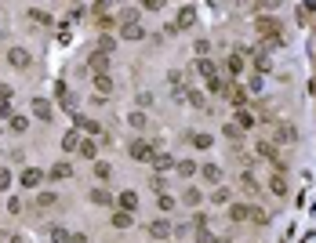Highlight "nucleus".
I'll return each mask as SVG.
<instances>
[{"label":"nucleus","mask_w":316,"mask_h":243,"mask_svg":"<svg viewBox=\"0 0 316 243\" xmlns=\"http://www.w3.org/2000/svg\"><path fill=\"white\" fill-rule=\"evenodd\" d=\"M258 33H265V40L273 44V48H280L283 44V26H280V19H273V15H258Z\"/></svg>","instance_id":"1"},{"label":"nucleus","mask_w":316,"mask_h":243,"mask_svg":"<svg viewBox=\"0 0 316 243\" xmlns=\"http://www.w3.org/2000/svg\"><path fill=\"white\" fill-rule=\"evenodd\" d=\"M127 153H131V160H138V163H149L156 156V145L153 142H142V138H134L131 145H127Z\"/></svg>","instance_id":"2"},{"label":"nucleus","mask_w":316,"mask_h":243,"mask_svg":"<svg viewBox=\"0 0 316 243\" xmlns=\"http://www.w3.org/2000/svg\"><path fill=\"white\" fill-rule=\"evenodd\" d=\"M258 156H262V160H269V163H273L280 174H283V167H287V160H283V156L276 153V145H273V142H258Z\"/></svg>","instance_id":"3"},{"label":"nucleus","mask_w":316,"mask_h":243,"mask_svg":"<svg viewBox=\"0 0 316 243\" xmlns=\"http://www.w3.org/2000/svg\"><path fill=\"white\" fill-rule=\"evenodd\" d=\"M193 26H197V8H182L171 29H193Z\"/></svg>","instance_id":"4"},{"label":"nucleus","mask_w":316,"mask_h":243,"mask_svg":"<svg viewBox=\"0 0 316 243\" xmlns=\"http://www.w3.org/2000/svg\"><path fill=\"white\" fill-rule=\"evenodd\" d=\"M8 62H11L15 69H29V62H33V58H29L26 48H11V51H8Z\"/></svg>","instance_id":"5"},{"label":"nucleus","mask_w":316,"mask_h":243,"mask_svg":"<svg viewBox=\"0 0 316 243\" xmlns=\"http://www.w3.org/2000/svg\"><path fill=\"white\" fill-rule=\"evenodd\" d=\"M171 232H175L171 221H164V218H160V221H149V236H153V239H168Z\"/></svg>","instance_id":"6"},{"label":"nucleus","mask_w":316,"mask_h":243,"mask_svg":"<svg viewBox=\"0 0 316 243\" xmlns=\"http://www.w3.org/2000/svg\"><path fill=\"white\" fill-rule=\"evenodd\" d=\"M87 69H91V73H105V69H109V55H102V51L87 55Z\"/></svg>","instance_id":"7"},{"label":"nucleus","mask_w":316,"mask_h":243,"mask_svg":"<svg viewBox=\"0 0 316 243\" xmlns=\"http://www.w3.org/2000/svg\"><path fill=\"white\" fill-rule=\"evenodd\" d=\"M145 37V29L138 22H127V26H120V40H142Z\"/></svg>","instance_id":"8"},{"label":"nucleus","mask_w":316,"mask_h":243,"mask_svg":"<svg viewBox=\"0 0 316 243\" xmlns=\"http://www.w3.org/2000/svg\"><path fill=\"white\" fill-rule=\"evenodd\" d=\"M40 181H44V171H37V167H26V171H22V185L26 189H37Z\"/></svg>","instance_id":"9"},{"label":"nucleus","mask_w":316,"mask_h":243,"mask_svg":"<svg viewBox=\"0 0 316 243\" xmlns=\"http://www.w3.org/2000/svg\"><path fill=\"white\" fill-rule=\"evenodd\" d=\"M95 91H98L102 98L113 91V77H109V73H95Z\"/></svg>","instance_id":"10"},{"label":"nucleus","mask_w":316,"mask_h":243,"mask_svg":"<svg viewBox=\"0 0 316 243\" xmlns=\"http://www.w3.org/2000/svg\"><path fill=\"white\" fill-rule=\"evenodd\" d=\"M240 189H244L247 196H254V192H258L262 185H258V178H254L251 171H244V174H240Z\"/></svg>","instance_id":"11"},{"label":"nucleus","mask_w":316,"mask_h":243,"mask_svg":"<svg viewBox=\"0 0 316 243\" xmlns=\"http://www.w3.org/2000/svg\"><path fill=\"white\" fill-rule=\"evenodd\" d=\"M77 131H84V134H98L102 124H98V120H91V116H77Z\"/></svg>","instance_id":"12"},{"label":"nucleus","mask_w":316,"mask_h":243,"mask_svg":"<svg viewBox=\"0 0 316 243\" xmlns=\"http://www.w3.org/2000/svg\"><path fill=\"white\" fill-rule=\"evenodd\" d=\"M225 73H229V77H240V73H244V58L229 51V58H225Z\"/></svg>","instance_id":"13"},{"label":"nucleus","mask_w":316,"mask_h":243,"mask_svg":"<svg viewBox=\"0 0 316 243\" xmlns=\"http://www.w3.org/2000/svg\"><path fill=\"white\" fill-rule=\"evenodd\" d=\"M200 174H204V181L218 185V181H222V167H215V163H204V167H200Z\"/></svg>","instance_id":"14"},{"label":"nucleus","mask_w":316,"mask_h":243,"mask_svg":"<svg viewBox=\"0 0 316 243\" xmlns=\"http://www.w3.org/2000/svg\"><path fill=\"white\" fill-rule=\"evenodd\" d=\"M294 138H298V134H294L291 124H276V142H280V145H287V142H294Z\"/></svg>","instance_id":"15"},{"label":"nucleus","mask_w":316,"mask_h":243,"mask_svg":"<svg viewBox=\"0 0 316 243\" xmlns=\"http://www.w3.org/2000/svg\"><path fill=\"white\" fill-rule=\"evenodd\" d=\"M269 189H273V192H276V196H287V178H283V174H280V171H276V174H273V178H269Z\"/></svg>","instance_id":"16"},{"label":"nucleus","mask_w":316,"mask_h":243,"mask_svg":"<svg viewBox=\"0 0 316 243\" xmlns=\"http://www.w3.org/2000/svg\"><path fill=\"white\" fill-rule=\"evenodd\" d=\"M149 163H153L156 171H171V167H175V156H168V153H156V156L149 160Z\"/></svg>","instance_id":"17"},{"label":"nucleus","mask_w":316,"mask_h":243,"mask_svg":"<svg viewBox=\"0 0 316 243\" xmlns=\"http://www.w3.org/2000/svg\"><path fill=\"white\" fill-rule=\"evenodd\" d=\"M77 145H80V131H66L62 149H66V153H77Z\"/></svg>","instance_id":"18"},{"label":"nucleus","mask_w":316,"mask_h":243,"mask_svg":"<svg viewBox=\"0 0 316 243\" xmlns=\"http://www.w3.org/2000/svg\"><path fill=\"white\" fill-rule=\"evenodd\" d=\"M120 207H124V210H127V214H131V210H134V207H138V196H134L131 189H124V192H120Z\"/></svg>","instance_id":"19"},{"label":"nucleus","mask_w":316,"mask_h":243,"mask_svg":"<svg viewBox=\"0 0 316 243\" xmlns=\"http://www.w3.org/2000/svg\"><path fill=\"white\" fill-rule=\"evenodd\" d=\"M244 218H251V207L233 203V207H229V221H244Z\"/></svg>","instance_id":"20"},{"label":"nucleus","mask_w":316,"mask_h":243,"mask_svg":"<svg viewBox=\"0 0 316 243\" xmlns=\"http://www.w3.org/2000/svg\"><path fill=\"white\" fill-rule=\"evenodd\" d=\"M175 171H178V174H182V178H189V174H197V171H200V167H197V163H193V160H178V163H175Z\"/></svg>","instance_id":"21"},{"label":"nucleus","mask_w":316,"mask_h":243,"mask_svg":"<svg viewBox=\"0 0 316 243\" xmlns=\"http://www.w3.org/2000/svg\"><path fill=\"white\" fill-rule=\"evenodd\" d=\"M29 19H33L37 26H51V15L44 11V8H29Z\"/></svg>","instance_id":"22"},{"label":"nucleus","mask_w":316,"mask_h":243,"mask_svg":"<svg viewBox=\"0 0 316 243\" xmlns=\"http://www.w3.org/2000/svg\"><path fill=\"white\" fill-rule=\"evenodd\" d=\"M229 102H233V105H236V109H240V105H244V102H247V91H244V87H236V84H233V87H229Z\"/></svg>","instance_id":"23"},{"label":"nucleus","mask_w":316,"mask_h":243,"mask_svg":"<svg viewBox=\"0 0 316 243\" xmlns=\"http://www.w3.org/2000/svg\"><path fill=\"white\" fill-rule=\"evenodd\" d=\"M127 124H131L134 131H145V127H149V116H145V113H131V116H127Z\"/></svg>","instance_id":"24"},{"label":"nucleus","mask_w":316,"mask_h":243,"mask_svg":"<svg viewBox=\"0 0 316 243\" xmlns=\"http://www.w3.org/2000/svg\"><path fill=\"white\" fill-rule=\"evenodd\" d=\"M91 203H98V207H109V203H113V196L105 192V189H91Z\"/></svg>","instance_id":"25"},{"label":"nucleus","mask_w":316,"mask_h":243,"mask_svg":"<svg viewBox=\"0 0 316 243\" xmlns=\"http://www.w3.org/2000/svg\"><path fill=\"white\" fill-rule=\"evenodd\" d=\"M77 153H80V156H87V160H95V156H98V149H95V142H87V138H84V142L77 145Z\"/></svg>","instance_id":"26"},{"label":"nucleus","mask_w":316,"mask_h":243,"mask_svg":"<svg viewBox=\"0 0 316 243\" xmlns=\"http://www.w3.org/2000/svg\"><path fill=\"white\" fill-rule=\"evenodd\" d=\"M33 113H37L40 120H51V105L44 102V98H37V102H33Z\"/></svg>","instance_id":"27"},{"label":"nucleus","mask_w":316,"mask_h":243,"mask_svg":"<svg viewBox=\"0 0 316 243\" xmlns=\"http://www.w3.org/2000/svg\"><path fill=\"white\" fill-rule=\"evenodd\" d=\"M127 225H131V214L127 210H116L113 214V229H127Z\"/></svg>","instance_id":"28"},{"label":"nucleus","mask_w":316,"mask_h":243,"mask_svg":"<svg viewBox=\"0 0 316 243\" xmlns=\"http://www.w3.org/2000/svg\"><path fill=\"white\" fill-rule=\"evenodd\" d=\"M254 69H258V77H265V73L273 69V62H269V55H258V58H254Z\"/></svg>","instance_id":"29"},{"label":"nucleus","mask_w":316,"mask_h":243,"mask_svg":"<svg viewBox=\"0 0 316 243\" xmlns=\"http://www.w3.org/2000/svg\"><path fill=\"white\" fill-rule=\"evenodd\" d=\"M193 69H197V73H200V77H207V80H211V77H215V66H211V62H207V58H200V62H197V66H193Z\"/></svg>","instance_id":"30"},{"label":"nucleus","mask_w":316,"mask_h":243,"mask_svg":"<svg viewBox=\"0 0 316 243\" xmlns=\"http://www.w3.org/2000/svg\"><path fill=\"white\" fill-rule=\"evenodd\" d=\"M11 131H15V134H26V131H29V120H26V116H11Z\"/></svg>","instance_id":"31"},{"label":"nucleus","mask_w":316,"mask_h":243,"mask_svg":"<svg viewBox=\"0 0 316 243\" xmlns=\"http://www.w3.org/2000/svg\"><path fill=\"white\" fill-rule=\"evenodd\" d=\"M69 174H73L69 163H55V167H51V178H55V181H58V178H69Z\"/></svg>","instance_id":"32"},{"label":"nucleus","mask_w":316,"mask_h":243,"mask_svg":"<svg viewBox=\"0 0 316 243\" xmlns=\"http://www.w3.org/2000/svg\"><path fill=\"white\" fill-rule=\"evenodd\" d=\"M251 124H254V116H251V113H244V109H240V113H236V127H240V131H247Z\"/></svg>","instance_id":"33"},{"label":"nucleus","mask_w":316,"mask_h":243,"mask_svg":"<svg viewBox=\"0 0 316 243\" xmlns=\"http://www.w3.org/2000/svg\"><path fill=\"white\" fill-rule=\"evenodd\" d=\"M37 203H40V207H55V203H58V196H55V192H40V196H37Z\"/></svg>","instance_id":"34"},{"label":"nucleus","mask_w":316,"mask_h":243,"mask_svg":"<svg viewBox=\"0 0 316 243\" xmlns=\"http://www.w3.org/2000/svg\"><path fill=\"white\" fill-rule=\"evenodd\" d=\"M51 239H55V243H69V232L58 229V225H51Z\"/></svg>","instance_id":"35"},{"label":"nucleus","mask_w":316,"mask_h":243,"mask_svg":"<svg viewBox=\"0 0 316 243\" xmlns=\"http://www.w3.org/2000/svg\"><path fill=\"white\" fill-rule=\"evenodd\" d=\"M182 200H186L189 207H197V203H200V189H186V196H182Z\"/></svg>","instance_id":"36"},{"label":"nucleus","mask_w":316,"mask_h":243,"mask_svg":"<svg viewBox=\"0 0 316 243\" xmlns=\"http://www.w3.org/2000/svg\"><path fill=\"white\" fill-rule=\"evenodd\" d=\"M134 19H138V11H134V8H124V11H120V22H124V26L134 22Z\"/></svg>","instance_id":"37"},{"label":"nucleus","mask_w":316,"mask_h":243,"mask_svg":"<svg viewBox=\"0 0 316 243\" xmlns=\"http://www.w3.org/2000/svg\"><path fill=\"white\" fill-rule=\"evenodd\" d=\"M193 145H197V149H207V145H211V134H193Z\"/></svg>","instance_id":"38"},{"label":"nucleus","mask_w":316,"mask_h":243,"mask_svg":"<svg viewBox=\"0 0 316 243\" xmlns=\"http://www.w3.org/2000/svg\"><path fill=\"white\" fill-rule=\"evenodd\" d=\"M149 189H156V192H164V189H168V181H164V174H156L153 181H149Z\"/></svg>","instance_id":"39"},{"label":"nucleus","mask_w":316,"mask_h":243,"mask_svg":"<svg viewBox=\"0 0 316 243\" xmlns=\"http://www.w3.org/2000/svg\"><path fill=\"white\" fill-rule=\"evenodd\" d=\"M95 174H98V178H109L113 167H109V163H95Z\"/></svg>","instance_id":"40"},{"label":"nucleus","mask_w":316,"mask_h":243,"mask_svg":"<svg viewBox=\"0 0 316 243\" xmlns=\"http://www.w3.org/2000/svg\"><path fill=\"white\" fill-rule=\"evenodd\" d=\"M98 40H102V55H109L113 44H116V37H98Z\"/></svg>","instance_id":"41"},{"label":"nucleus","mask_w":316,"mask_h":243,"mask_svg":"<svg viewBox=\"0 0 316 243\" xmlns=\"http://www.w3.org/2000/svg\"><path fill=\"white\" fill-rule=\"evenodd\" d=\"M160 210H175V200H171L168 192H160Z\"/></svg>","instance_id":"42"},{"label":"nucleus","mask_w":316,"mask_h":243,"mask_svg":"<svg viewBox=\"0 0 316 243\" xmlns=\"http://www.w3.org/2000/svg\"><path fill=\"white\" fill-rule=\"evenodd\" d=\"M251 218H254V221H258V225H265V221H269V214H265V210H262V207H254V210H251Z\"/></svg>","instance_id":"43"},{"label":"nucleus","mask_w":316,"mask_h":243,"mask_svg":"<svg viewBox=\"0 0 316 243\" xmlns=\"http://www.w3.org/2000/svg\"><path fill=\"white\" fill-rule=\"evenodd\" d=\"M189 105H197V109H204V95H200V91H193V95H189Z\"/></svg>","instance_id":"44"},{"label":"nucleus","mask_w":316,"mask_h":243,"mask_svg":"<svg viewBox=\"0 0 316 243\" xmlns=\"http://www.w3.org/2000/svg\"><path fill=\"white\" fill-rule=\"evenodd\" d=\"M207 91H211V95H218V91H222V80L211 77V80H207Z\"/></svg>","instance_id":"45"},{"label":"nucleus","mask_w":316,"mask_h":243,"mask_svg":"<svg viewBox=\"0 0 316 243\" xmlns=\"http://www.w3.org/2000/svg\"><path fill=\"white\" fill-rule=\"evenodd\" d=\"M207 51H211V44H207V40H197V55L207 58Z\"/></svg>","instance_id":"46"},{"label":"nucleus","mask_w":316,"mask_h":243,"mask_svg":"<svg viewBox=\"0 0 316 243\" xmlns=\"http://www.w3.org/2000/svg\"><path fill=\"white\" fill-rule=\"evenodd\" d=\"M11 185V171H4V167H0V189H8Z\"/></svg>","instance_id":"47"},{"label":"nucleus","mask_w":316,"mask_h":243,"mask_svg":"<svg viewBox=\"0 0 316 243\" xmlns=\"http://www.w3.org/2000/svg\"><path fill=\"white\" fill-rule=\"evenodd\" d=\"M225 138L236 142V138H240V127H233V124H229V127H225Z\"/></svg>","instance_id":"48"},{"label":"nucleus","mask_w":316,"mask_h":243,"mask_svg":"<svg viewBox=\"0 0 316 243\" xmlns=\"http://www.w3.org/2000/svg\"><path fill=\"white\" fill-rule=\"evenodd\" d=\"M229 200V189H215V203H225Z\"/></svg>","instance_id":"49"},{"label":"nucleus","mask_w":316,"mask_h":243,"mask_svg":"<svg viewBox=\"0 0 316 243\" xmlns=\"http://www.w3.org/2000/svg\"><path fill=\"white\" fill-rule=\"evenodd\" d=\"M164 8V0H149V4H145V11H160Z\"/></svg>","instance_id":"50"},{"label":"nucleus","mask_w":316,"mask_h":243,"mask_svg":"<svg viewBox=\"0 0 316 243\" xmlns=\"http://www.w3.org/2000/svg\"><path fill=\"white\" fill-rule=\"evenodd\" d=\"M69 243H87V236H84V232H73V236H69Z\"/></svg>","instance_id":"51"},{"label":"nucleus","mask_w":316,"mask_h":243,"mask_svg":"<svg viewBox=\"0 0 316 243\" xmlns=\"http://www.w3.org/2000/svg\"><path fill=\"white\" fill-rule=\"evenodd\" d=\"M0 116H11V105H8L4 98H0Z\"/></svg>","instance_id":"52"},{"label":"nucleus","mask_w":316,"mask_h":243,"mask_svg":"<svg viewBox=\"0 0 316 243\" xmlns=\"http://www.w3.org/2000/svg\"><path fill=\"white\" fill-rule=\"evenodd\" d=\"M0 98H4V102L11 98V87H8V84H0Z\"/></svg>","instance_id":"53"},{"label":"nucleus","mask_w":316,"mask_h":243,"mask_svg":"<svg viewBox=\"0 0 316 243\" xmlns=\"http://www.w3.org/2000/svg\"><path fill=\"white\" fill-rule=\"evenodd\" d=\"M280 4V0H262V8H276Z\"/></svg>","instance_id":"54"},{"label":"nucleus","mask_w":316,"mask_h":243,"mask_svg":"<svg viewBox=\"0 0 316 243\" xmlns=\"http://www.w3.org/2000/svg\"><path fill=\"white\" fill-rule=\"evenodd\" d=\"M305 4H309V8H316V0H305Z\"/></svg>","instance_id":"55"},{"label":"nucleus","mask_w":316,"mask_h":243,"mask_svg":"<svg viewBox=\"0 0 316 243\" xmlns=\"http://www.w3.org/2000/svg\"><path fill=\"white\" fill-rule=\"evenodd\" d=\"M142 4H149V0H142Z\"/></svg>","instance_id":"56"}]
</instances>
